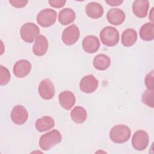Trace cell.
I'll list each match as a JSON object with an SVG mask.
<instances>
[{
	"instance_id": "obj_10",
	"label": "cell",
	"mask_w": 154,
	"mask_h": 154,
	"mask_svg": "<svg viewBox=\"0 0 154 154\" xmlns=\"http://www.w3.org/2000/svg\"><path fill=\"white\" fill-rule=\"evenodd\" d=\"M10 116L13 123L20 125L26 122L28 117V114L24 106L18 105L13 108Z\"/></svg>"
},
{
	"instance_id": "obj_9",
	"label": "cell",
	"mask_w": 154,
	"mask_h": 154,
	"mask_svg": "<svg viewBox=\"0 0 154 154\" xmlns=\"http://www.w3.org/2000/svg\"><path fill=\"white\" fill-rule=\"evenodd\" d=\"M99 82L93 75H88L84 76L80 81V90L85 93L94 92L98 87Z\"/></svg>"
},
{
	"instance_id": "obj_3",
	"label": "cell",
	"mask_w": 154,
	"mask_h": 154,
	"mask_svg": "<svg viewBox=\"0 0 154 154\" xmlns=\"http://www.w3.org/2000/svg\"><path fill=\"white\" fill-rule=\"evenodd\" d=\"M102 43L107 46H116L119 41V32L117 29L111 26L104 27L100 32Z\"/></svg>"
},
{
	"instance_id": "obj_19",
	"label": "cell",
	"mask_w": 154,
	"mask_h": 154,
	"mask_svg": "<svg viewBox=\"0 0 154 154\" xmlns=\"http://www.w3.org/2000/svg\"><path fill=\"white\" fill-rule=\"evenodd\" d=\"M76 17L75 11L70 8H65L60 10L58 14V21L63 25H67L72 23Z\"/></svg>"
},
{
	"instance_id": "obj_16",
	"label": "cell",
	"mask_w": 154,
	"mask_h": 154,
	"mask_svg": "<svg viewBox=\"0 0 154 154\" xmlns=\"http://www.w3.org/2000/svg\"><path fill=\"white\" fill-rule=\"evenodd\" d=\"M58 100L60 105L66 110L70 109L75 103V96L70 91H64L60 93Z\"/></svg>"
},
{
	"instance_id": "obj_11",
	"label": "cell",
	"mask_w": 154,
	"mask_h": 154,
	"mask_svg": "<svg viewBox=\"0 0 154 154\" xmlns=\"http://www.w3.org/2000/svg\"><path fill=\"white\" fill-rule=\"evenodd\" d=\"M31 70V64L26 60H20L17 61L13 66V73L20 78L27 76Z\"/></svg>"
},
{
	"instance_id": "obj_15",
	"label": "cell",
	"mask_w": 154,
	"mask_h": 154,
	"mask_svg": "<svg viewBox=\"0 0 154 154\" xmlns=\"http://www.w3.org/2000/svg\"><path fill=\"white\" fill-rule=\"evenodd\" d=\"M134 14L140 18H143L147 14L149 8V2L146 0H137L132 4Z\"/></svg>"
},
{
	"instance_id": "obj_30",
	"label": "cell",
	"mask_w": 154,
	"mask_h": 154,
	"mask_svg": "<svg viewBox=\"0 0 154 154\" xmlns=\"http://www.w3.org/2000/svg\"><path fill=\"white\" fill-rule=\"evenodd\" d=\"M153 8H152L150 12V15L149 16V18L150 19V20L153 22Z\"/></svg>"
},
{
	"instance_id": "obj_5",
	"label": "cell",
	"mask_w": 154,
	"mask_h": 154,
	"mask_svg": "<svg viewBox=\"0 0 154 154\" xmlns=\"http://www.w3.org/2000/svg\"><path fill=\"white\" fill-rule=\"evenodd\" d=\"M57 12L51 8H45L41 10L37 16V22L42 27H49L56 21Z\"/></svg>"
},
{
	"instance_id": "obj_1",
	"label": "cell",
	"mask_w": 154,
	"mask_h": 154,
	"mask_svg": "<svg viewBox=\"0 0 154 154\" xmlns=\"http://www.w3.org/2000/svg\"><path fill=\"white\" fill-rule=\"evenodd\" d=\"M131 131L126 125H118L112 128L109 131V138L115 143H123L128 141Z\"/></svg>"
},
{
	"instance_id": "obj_22",
	"label": "cell",
	"mask_w": 154,
	"mask_h": 154,
	"mask_svg": "<svg viewBox=\"0 0 154 154\" xmlns=\"http://www.w3.org/2000/svg\"><path fill=\"white\" fill-rule=\"evenodd\" d=\"M140 36L144 41H151L154 38V24L147 22L140 29Z\"/></svg>"
},
{
	"instance_id": "obj_13",
	"label": "cell",
	"mask_w": 154,
	"mask_h": 154,
	"mask_svg": "<svg viewBox=\"0 0 154 154\" xmlns=\"http://www.w3.org/2000/svg\"><path fill=\"white\" fill-rule=\"evenodd\" d=\"M48 49V42L45 36L38 35L32 46V52L37 56L45 55Z\"/></svg>"
},
{
	"instance_id": "obj_8",
	"label": "cell",
	"mask_w": 154,
	"mask_h": 154,
	"mask_svg": "<svg viewBox=\"0 0 154 154\" xmlns=\"http://www.w3.org/2000/svg\"><path fill=\"white\" fill-rule=\"evenodd\" d=\"M38 91L42 98L45 100L51 99L55 94V88L53 83L49 79L42 80L38 87Z\"/></svg>"
},
{
	"instance_id": "obj_23",
	"label": "cell",
	"mask_w": 154,
	"mask_h": 154,
	"mask_svg": "<svg viewBox=\"0 0 154 154\" xmlns=\"http://www.w3.org/2000/svg\"><path fill=\"white\" fill-rule=\"evenodd\" d=\"M87 117V111L82 106H75L70 112V117L76 123H82L84 122Z\"/></svg>"
},
{
	"instance_id": "obj_6",
	"label": "cell",
	"mask_w": 154,
	"mask_h": 154,
	"mask_svg": "<svg viewBox=\"0 0 154 154\" xmlns=\"http://www.w3.org/2000/svg\"><path fill=\"white\" fill-rule=\"evenodd\" d=\"M80 32L78 27L72 24L64 29L62 33L61 38L64 43L66 45H72L75 44L78 40Z\"/></svg>"
},
{
	"instance_id": "obj_27",
	"label": "cell",
	"mask_w": 154,
	"mask_h": 154,
	"mask_svg": "<svg viewBox=\"0 0 154 154\" xmlns=\"http://www.w3.org/2000/svg\"><path fill=\"white\" fill-rule=\"evenodd\" d=\"M9 2L11 5L16 8H22L25 7L28 1H23V0H10Z\"/></svg>"
},
{
	"instance_id": "obj_4",
	"label": "cell",
	"mask_w": 154,
	"mask_h": 154,
	"mask_svg": "<svg viewBox=\"0 0 154 154\" xmlns=\"http://www.w3.org/2000/svg\"><path fill=\"white\" fill-rule=\"evenodd\" d=\"M40 32L38 26L34 23L28 22L23 24L20 30L21 38L27 43H32Z\"/></svg>"
},
{
	"instance_id": "obj_14",
	"label": "cell",
	"mask_w": 154,
	"mask_h": 154,
	"mask_svg": "<svg viewBox=\"0 0 154 154\" xmlns=\"http://www.w3.org/2000/svg\"><path fill=\"white\" fill-rule=\"evenodd\" d=\"M106 19L111 24L119 25L124 22L125 14L124 11L120 8H111L106 14Z\"/></svg>"
},
{
	"instance_id": "obj_12",
	"label": "cell",
	"mask_w": 154,
	"mask_h": 154,
	"mask_svg": "<svg viewBox=\"0 0 154 154\" xmlns=\"http://www.w3.org/2000/svg\"><path fill=\"white\" fill-rule=\"evenodd\" d=\"M100 47V42L98 38L94 35H89L85 36L82 41V48L84 51L89 54L97 52Z\"/></svg>"
},
{
	"instance_id": "obj_24",
	"label": "cell",
	"mask_w": 154,
	"mask_h": 154,
	"mask_svg": "<svg viewBox=\"0 0 154 154\" xmlns=\"http://www.w3.org/2000/svg\"><path fill=\"white\" fill-rule=\"evenodd\" d=\"M153 95H154L153 89L147 88L144 91V93L142 94V96H141L142 102L151 108H153L154 106Z\"/></svg>"
},
{
	"instance_id": "obj_21",
	"label": "cell",
	"mask_w": 154,
	"mask_h": 154,
	"mask_svg": "<svg viewBox=\"0 0 154 154\" xmlns=\"http://www.w3.org/2000/svg\"><path fill=\"white\" fill-rule=\"evenodd\" d=\"M111 64L110 58L105 54H98L93 59V66L99 70L107 69Z\"/></svg>"
},
{
	"instance_id": "obj_25",
	"label": "cell",
	"mask_w": 154,
	"mask_h": 154,
	"mask_svg": "<svg viewBox=\"0 0 154 154\" xmlns=\"http://www.w3.org/2000/svg\"><path fill=\"white\" fill-rule=\"evenodd\" d=\"M0 70H1L0 84L1 85H5L8 83L10 79V74L8 70L2 65L0 66Z\"/></svg>"
},
{
	"instance_id": "obj_20",
	"label": "cell",
	"mask_w": 154,
	"mask_h": 154,
	"mask_svg": "<svg viewBox=\"0 0 154 154\" xmlns=\"http://www.w3.org/2000/svg\"><path fill=\"white\" fill-rule=\"evenodd\" d=\"M121 38L123 46L126 47L132 46L137 39V31L132 28H128L123 32Z\"/></svg>"
},
{
	"instance_id": "obj_29",
	"label": "cell",
	"mask_w": 154,
	"mask_h": 154,
	"mask_svg": "<svg viewBox=\"0 0 154 154\" xmlns=\"http://www.w3.org/2000/svg\"><path fill=\"white\" fill-rule=\"evenodd\" d=\"M105 2L111 6H118L123 3V1L120 0H105Z\"/></svg>"
},
{
	"instance_id": "obj_7",
	"label": "cell",
	"mask_w": 154,
	"mask_h": 154,
	"mask_svg": "<svg viewBox=\"0 0 154 154\" xmlns=\"http://www.w3.org/2000/svg\"><path fill=\"white\" fill-rule=\"evenodd\" d=\"M149 144V135L143 130L136 131L132 138V145L137 150L141 151L146 149Z\"/></svg>"
},
{
	"instance_id": "obj_18",
	"label": "cell",
	"mask_w": 154,
	"mask_h": 154,
	"mask_svg": "<svg viewBox=\"0 0 154 154\" xmlns=\"http://www.w3.org/2000/svg\"><path fill=\"white\" fill-rule=\"evenodd\" d=\"M35 128L38 132H43L52 129L54 125V119L49 116H43L35 122Z\"/></svg>"
},
{
	"instance_id": "obj_17",
	"label": "cell",
	"mask_w": 154,
	"mask_h": 154,
	"mask_svg": "<svg viewBox=\"0 0 154 154\" xmlns=\"http://www.w3.org/2000/svg\"><path fill=\"white\" fill-rule=\"evenodd\" d=\"M87 15L92 19H98L103 14V7L96 2H90L85 6Z\"/></svg>"
},
{
	"instance_id": "obj_28",
	"label": "cell",
	"mask_w": 154,
	"mask_h": 154,
	"mask_svg": "<svg viewBox=\"0 0 154 154\" xmlns=\"http://www.w3.org/2000/svg\"><path fill=\"white\" fill-rule=\"evenodd\" d=\"M66 1L63 0H51L49 1V4L51 7L55 8H61L64 5Z\"/></svg>"
},
{
	"instance_id": "obj_26",
	"label": "cell",
	"mask_w": 154,
	"mask_h": 154,
	"mask_svg": "<svg viewBox=\"0 0 154 154\" xmlns=\"http://www.w3.org/2000/svg\"><path fill=\"white\" fill-rule=\"evenodd\" d=\"M154 75L153 70H152L145 77V84L148 89H153L154 88Z\"/></svg>"
},
{
	"instance_id": "obj_2",
	"label": "cell",
	"mask_w": 154,
	"mask_h": 154,
	"mask_svg": "<svg viewBox=\"0 0 154 154\" xmlns=\"http://www.w3.org/2000/svg\"><path fill=\"white\" fill-rule=\"evenodd\" d=\"M61 138L62 137L60 132L57 129H54L40 137L39 140V146L42 150H48L60 143Z\"/></svg>"
}]
</instances>
